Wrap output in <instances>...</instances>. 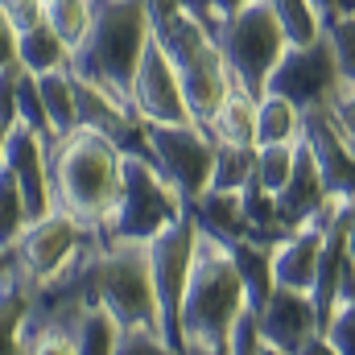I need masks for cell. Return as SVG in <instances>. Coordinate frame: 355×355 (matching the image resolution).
<instances>
[{
  "label": "cell",
  "instance_id": "1",
  "mask_svg": "<svg viewBox=\"0 0 355 355\" xmlns=\"http://www.w3.org/2000/svg\"><path fill=\"white\" fill-rule=\"evenodd\" d=\"M120 162L124 149L107 141L103 132L75 128L50 145V190L54 211L71 215L79 227L99 236L103 219L116 207L120 194Z\"/></svg>",
  "mask_w": 355,
  "mask_h": 355
},
{
  "label": "cell",
  "instance_id": "2",
  "mask_svg": "<svg viewBox=\"0 0 355 355\" xmlns=\"http://www.w3.org/2000/svg\"><path fill=\"white\" fill-rule=\"evenodd\" d=\"M149 37V0H91V25L79 50L71 54V75L132 107L128 87Z\"/></svg>",
  "mask_w": 355,
  "mask_h": 355
},
{
  "label": "cell",
  "instance_id": "3",
  "mask_svg": "<svg viewBox=\"0 0 355 355\" xmlns=\"http://www.w3.org/2000/svg\"><path fill=\"white\" fill-rule=\"evenodd\" d=\"M244 310H248L244 281L232 265L227 244L198 227L194 265H190V281H186V293H182V318H178L182 347L227 352L232 327Z\"/></svg>",
  "mask_w": 355,
  "mask_h": 355
},
{
  "label": "cell",
  "instance_id": "4",
  "mask_svg": "<svg viewBox=\"0 0 355 355\" xmlns=\"http://www.w3.org/2000/svg\"><path fill=\"white\" fill-rule=\"evenodd\" d=\"M91 285H95V306L116 322V331L145 327V331L162 335V310H157L145 244H137V240H99L95 265H91Z\"/></svg>",
  "mask_w": 355,
  "mask_h": 355
},
{
  "label": "cell",
  "instance_id": "5",
  "mask_svg": "<svg viewBox=\"0 0 355 355\" xmlns=\"http://www.w3.org/2000/svg\"><path fill=\"white\" fill-rule=\"evenodd\" d=\"M182 215H190V207L166 182V174L145 153H124V162H120V194H116L112 215L99 227V240L149 244L153 236L174 227Z\"/></svg>",
  "mask_w": 355,
  "mask_h": 355
},
{
  "label": "cell",
  "instance_id": "6",
  "mask_svg": "<svg viewBox=\"0 0 355 355\" xmlns=\"http://www.w3.org/2000/svg\"><path fill=\"white\" fill-rule=\"evenodd\" d=\"M215 46H219V54L227 62L232 83L240 91H248V95H257V99L265 95L268 75L277 71L281 54L289 50L268 0H248L244 8L227 12L219 21V29H215Z\"/></svg>",
  "mask_w": 355,
  "mask_h": 355
},
{
  "label": "cell",
  "instance_id": "7",
  "mask_svg": "<svg viewBox=\"0 0 355 355\" xmlns=\"http://www.w3.org/2000/svg\"><path fill=\"white\" fill-rule=\"evenodd\" d=\"M215 137L202 124H145V157L166 174V182L186 198V207L211 186Z\"/></svg>",
  "mask_w": 355,
  "mask_h": 355
},
{
  "label": "cell",
  "instance_id": "8",
  "mask_svg": "<svg viewBox=\"0 0 355 355\" xmlns=\"http://www.w3.org/2000/svg\"><path fill=\"white\" fill-rule=\"evenodd\" d=\"M194 240H198V223L194 215H182L174 227H166L162 236H153L149 248V272H153V293H157V310H162V335L166 343L182 352V293L190 281V265H194Z\"/></svg>",
  "mask_w": 355,
  "mask_h": 355
},
{
  "label": "cell",
  "instance_id": "9",
  "mask_svg": "<svg viewBox=\"0 0 355 355\" xmlns=\"http://www.w3.org/2000/svg\"><path fill=\"white\" fill-rule=\"evenodd\" d=\"M272 95L289 99L297 112H310V107H331L343 91V75H339V62H335V50L322 37H314L310 46H289L277 62V71L268 75V87Z\"/></svg>",
  "mask_w": 355,
  "mask_h": 355
},
{
  "label": "cell",
  "instance_id": "10",
  "mask_svg": "<svg viewBox=\"0 0 355 355\" xmlns=\"http://www.w3.org/2000/svg\"><path fill=\"white\" fill-rule=\"evenodd\" d=\"M99 236L87 232V227H79L71 215H62V211H50L46 219H33L25 232H21V240L12 244V252H17V265L25 268V277L33 281V285H46V281H54L62 268H71V261L91 248Z\"/></svg>",
  "mask_w": 355,
  "mask_h": 355
},
{
  "label": "cell",
  "instance_id": "11",
  "mask_svg": "<svg viewBox=\"0 0 355 355\" xmlns=\"http://www.w3.org/2000/svg\"><path fill=\"white\" fill-rule=\"evenodd\" d=\"M128 99H132V112L141 116V124H194L190 107H186V95H182L178 67L170 62V54L157 46V37H149L145 54L137 62Z\"/></svg>",
  "mask_w": 355,
  "mask_h": 355
},
{
  "label": "cell",
  "instance_id": "12",
  "mask_svg": "<svg viewBox=\"0 0 355 355\" xmlns=\"http://www.w3.org/2000/svg\"><path fill=\"white\" fill-rule=\"evenodd\" d=\"M302 145L310 149L331 202H352L355 198V145L339 128L331 107L302 112Z\"/></svg>",
  "mask_w": 355,
  "mask_h": 355
},
{
  "label": "cell",
  "instance_id": "13",
  "mask_svg": "<svg viewBox=\"0 0 355 355\" xmlns=\"http://www.w3.org/2000/svg\"><path fill=\"white\" fill-rule=\"evenodd\" d=\"M4 170L17 178V186H21L29 223H33V219H46V215L54 211V190H50V145H46L33 128L12 124V128L4 132Z\"/></svg>",
  "mask_w": 355,
  "mask_h": 355
},
{
  "label": "cell",
  "instance_id": "14",
  "mask_svg": "<svg viewBox=\"0 0 355 355\" xmlns=\"http://www.w3.org/2000/svg\"><path fill=\"white\" fill-rule=\"evenodd\" d=\"M257 327H261V339H265L268 347L293 355L310 335L322 331V318H318V306H314L310 293L272 285L268 297H265V306L257 310Z\"/></svg>",
  "mask_w": 355,
  "mask_h": 355
},
{
  "label": "cell",
  "instance_id": "15",
  "mask_svg": "<svg viewBox=\"0 0 355 355\" xmlns=\"http://www.w3.org/2000/svg\"><path fill=\"white\" fill-rule=\"evenodd\" d=\"M335 207H339V202H335ZM335 207H331L322 219H310V223L293 227L285 240H277V244H272V285L302 289V293H310V289H314V272H318L322 236H327V223H331Z\"/></svg>",
  "mask_w": 355,
  "mask_h": 355
},
{
  "label": "cell",
  "instance_id": "16",
  "mask_svg": "<svg viewBox=\"0 0 355 355\" xmlns=\"http://www.w3.org/2000/svg\"><path fill=\"white\" fill-rule=\"evenodd\" d=\"M277 207H281V215H285L289 227H302V223H310V219H322V215L335 207L331 194H327V186H322V174H318L314 157H310V149L302 145V137H297L293 174L285 182V190L277 194Z\"/></svg>",
  "mask_w": 355,
  "mask_h": 355
},
{
  "label": "cell",
  "instance_id": "17",
  "mask_svg": "<svg viewBox=\"0 0 355 355\" xmlns=\"http://www.w3.org/2000/svg\"><path fill=\"white\" fill-rule=\"evenodd\" d=\"M29 302H33V281L25 277V268L0 285V355H29Z\"/></svg>",
  "mask_w": 355,
  "mask_h": 355
},
{
  "label": "cell",
  "instance_id": "18",
  "mask_svg": "<svg viewBox=\"0 0 355 355\" xmlns=\"http://www.w3.org/2000/svg\"><path fill=\"white\" fill-rule=\"evenodd\" d=\"M190 215H194V223H198L207 236H215V240H223V244L248 240L240 190H202V194L190 202Z\"/></svg>",
  "mask_w": 355,
  "mask_h": 355
},
{
  "label": "cell",
  "instance_id": "19",
  "mask_svg": "<svg viewBox=\"0 0 355 355\" xmlns=\"http://www.w3.org/2000/svg\"><path fill=\"white\" fill-rule=\"evenodd\" d=\"M17 62L29 75H50V71H71V46L54 33L50 21H37L29 29H17Z\"/></svg>",
  "mask_w": 355,
  "mask_h": 355
},
{
  "label": "cell",
  "instance_id": "20",
  "mask_svg": "<svg viewBox=\"0 0 355 355\" xmlns=\"http://www.w3.org/2000/svg\"><path fill=\"white\" fill-rule=\"evenodd\" d=\"M232 252V265L244 281V297H248V310H261L272 289V248L257 244V240H232L227 244Z\"/></svg>",
  "mask_w": 355,
  "mask_h": 355
},
{
  "label": "cell",
  "instance_id": "21",
  "mask_svg": "<svg viewBox=\"0 0 355 355\" xmlns=\"http://www.w3.org/2000/svg\"><path fill=\"white\" fill-rule=\"evenodd\" d=\"M207 128L219 145H257V95L232 87Z\"/></svg>",
  "mask_w": 355,
  "mask_h": 355
},
{
  "label": "cell",
  "instance_id": "22",
  "mask_svg": "<svg viewBox=\"0 0 355 355\" xmlns=\"http://www.w3.org/2000/svg\"><path fill=\"white\" fill-rule=\"evenodd\" d=\"M297 137H302V112L289 99L265 91L257 99V145H297Z\"/></svg>",
  "mask_w": 355,
  "mask_h": 355
},
{
  "label": "cell",
  "instance_id": "23",
  "mask_svg": "<svg viewBox=\"0 0 355 355\" xmlns=\"http://www.w3.org/2000/svg\"><path fill=\"white\" fill-rule=\"evenodd\" d=\"M37 87H42L46 120H50L54 137L75 132L79 128V116H75V75L71 71H50V75H37Z\"/></svg>",
  "mask_w": 355,
  "mask_h": 355
},
{
  "label": "cell",
  "instance_id": "24",
  "mask_svg": "<svg viewBox=\"0 0 355 355\" xmlns=\"http://www.w3.org/2000/svg\"><path fill=\"white\" fill-rule=\"evenodd\" d=\"M268 8H272V17H277L289 46H310L327 29V17L318 12L314 0H268Z\"/></svg>",
  "mask_w": 355,
  "mask_h": 355
},
{
  "label": "cell",
  "instance_id": "25",
  "mask_svg": "<svg viewBox=\"0 0 355 355\" xmlns=\"http://www.w3.org/2000/svg\"><path fill=\"white\" fill-rule=\"evenodd\" d=\"M257 178V145H215L207 190H244Z\"/></svg>",
  "mask_w": 355,
  "mask_h": 355
},
{
  "label": "cell",
  "instance_id": "26",
  "mask_svg": "<svg viewBox=\"0 0 355 355\" xmlns=\"http://www.w3.org/2000/svg\"><path fill=\"white\" fill-rule=\"evenodd\" d=\"M46 21L54 25V33L71 46V54L79 50V42L87 37L91 25V0H50L46 4Z\"/></svg>",
  "mask_w": 355,
  "mask_h": 355
},
{
  "label": "cell",
  "instance_id": "27",
  "mask_svg": "<svg viewBox=\"0 0 355 355\" xmlns=\"http://www.w3.org/2000/svg\"><path fill=\"white\" fill-rule=\"evenodd\" d=\"M25 227H29V211H25L21 186L8 170H0V248H12Z\"/></svg>",
  "mask_w": 355,
  "mask_h": 355
},
{
  "label": "cell",
  "instance_id": "28",
  "mask_svg": "<svg viewBox=\"0 0 355 355\" xmlns=\"http://www.w3.org/2000/svg\"><path fill=\"white\" fill-rule=\"evenodd\" d=\"M75 355H116V322L91 306L75 327Z\"/></svg>",
  "mask_w": 355,
  "mask_h": 355
},
{
  "label": "cell",
  "instance_id": "29",
  "mask_svg": "<svg viewBox=\"0 0 355 355\" xmlns=\"http://www.w3.org/2000/svg\"><path fill=\"white\" fill-rule=\"evenodd\" d=\"M17 124L33 128L46 145H54V141H58V137H54V128H50V120H46V103H42L37 75H29V71H21V83H17Z\"/></svg>",
  "mask_w": 355,
  "mask_h": 355
},
{
  "label": "cell",
  "instance_id": "30",
  "mask_svg": "<svg viewBox=\"0 0 355 355\" xmlns=\"http://www.w3.org/2000/svg\"><path fill=\"white\" fill-rule=\"evenodd\" d=\"M322 33H327L331 50H335L343 87H355V12H331Z\"/></svg>",
  "mask_w": 355,
  "mask_h": 355
},
{
  "label": "cell",
  "instance_id": "31",
  "mask_svg": "<svg viewBox=\"0 0 355 355\" xmlns=\"http://www.w3.org/2000/svg\"><path fill=\"white\" fill-rule=\"evenodd\" d=\"M293 162H297V145H257V182L268 194H281L293 174Z\"/></svg>",
  "mask_w": 355,
  "mask_h": 355
},
{
  "label": "cell",
  "instance_id": "32",
  "mask_svg": "<svg viewBox=\"0 0 355 355\" xmlns=\"http://www.w3.org/2000/svg\"><path fill=\"white\" fill-rule=\"evenodd\" d=\"M322 335L339 355H355V297L339 302L327 318H322Z\"/></svg>",
  "mask_w": 355,
  "mask_h": 355
},
{
  "label": "cell",
  "instance_id": "33",
  "mask_svg": "<svg viewBox=\"0 0 355 355\" xmlns=\"http://www.w3.org/2000/svg\"><path fill=\"white\" fill-rule=\"evenodd\" d=\"M116 355H182V352L170 347L157 331L132 327V331H116Z\"/></svg>",
  "mask_w": 355,
  "mask_h": 355
},
{
  "label": "cell",
  "instance_id": "34",
  "mask_svg": "<svg viewBox=\"0 0 355 355\" xmlns=\"http://www.w3.org/2000/svg\"><path fill=\"white\" fill-rule=\"evenodd\" d=\"M265 339H261V327H257V310H244L232 327V339H227V355H261Z\"/></svg>",
  "mask_w": 355,
  "mask_h": 355
},
{
  "label": "cell",
  "instance_id": "35",
  "mask_svg": "<svg viewBox=\"0 0 355 355\" xmlns=\"http://www.w3.org/2000/svg\"><path fill=\"white\" fill-rule=\"evenodd\" d=\"M17 83H21V62L0 71V132L17 124Z\"/></svg>",
  "mask_w": 355,
  "mask_h": 355
},
{
  "label": "cell",
  "instance_id": "36",
  "mask_svg": "<svg viewBox=\"0 0 355 355\" xmlns=\"http://www.w3.org/2000/svg\"><path fill=\"white\" fill-rule=\"evenodd\" d=\"M0 12H4L17 29H29V25L46 21V0H0Z\"/></svg>",
  "mask_w": 355,
  "mask_h": 355
},
{
  "label": "cell",
  "instance_id": "37",
  "mask_svg": "<svg viewBox=\"0 0 355 355\" xmlns=\"http://www.w3.org/2000/svg\"><path fill=\"white\" fill-rule=\"evenodd\" d=\"M29 355H75V335H67V331H37L29 339Z\"/></svg>",
  "mask_w": 355,
  "mask_h": 355
},
{
  "label": "cell",
  "instance_id": "38",
  "mask_svg": "<svg viewBox=\"0 0 355 355\" xmlns=\"http://www.w3.org/2000/svg\"><path fill=\"white\" fill-rule=\"evenodd\" d=\"M331 112H335L339 128L347 132V141L355 145V87H343V91H339V99L331 103Z\"/></svg>",
  "mask_w": 355,
  "mask_h": 355
},
{
  "label": "cell",
  "instance_id": "39",
  "mask_svg": "<svg viewBox=\"0 0 355 355\" xmlns=\"http://www.w3.org/2000/svg\"><path fill=\"white\" fill-rule=\"evenodd\" d=\"M17 67V25L0 12V71Z\"/></svg>",
  "mask_w": 355,
  "mask_h": 355
},
{
  "label": "cell",
  "instance_id": "40",
  "mask_svg": "<svg viewBox=\"0 0 355 355\" xmlns=\"http://www.w3.org/2000/svg\"><path fill=\"white\" fill-rule=\"evenodd\" d=\"M293 355H339V352H335V347L327 343V335L318 331V335H310V339H306V343H302Z\"/></svg>",
  "mask_w": 355,
  "mask_h": 355
},
{
  "label": "cell",
  "instance_id": "41",
  "mask_svg": "<svg viewBox=\"0 0 355 355\" xmlns=\"http://www.w3.org/2000/svg\"><path fill=\"white\" fill-rule=\"evenodd\" d=\"M182 4H186V8H190V12H194V17H198L202 25H207V29H211V37H215V29H219V21L211 17V8H207V0H182Z\"/></svg>",
  "mask_w": 355,
  "mask_h": 355
},
{
  "label": "cell",
  "instance_id": "42",
  "mask_svg": "<svg viewBox=\"0 0 355 355\" xmlns=\"http://www.w3.org/2000/svg\"><path fill=\"white\" fill-rule=\"evenodd\" d=\"M248 0H207V8H211V17L215 21H223L227 12H236V8H244Z\"/></svg>",
  "mask_w": 355,
  "mask_h": 355
},
{
  "label": "cell",
  "instance_id": "43",
  "mask_svg": "<svg viewBox=\"0 0 355 355\" xmlns=\"http://www.w3.org/2000/svg\"><path fill=\"white\" fill-rule=\"evenodd\" d=\"M12 272H17V252H12V248H0V285H4Z\"/></svg>",
  "mask_w": 355,
  "mask_h": 355
},
{
  "label": "cell",
  "instance_id": "44",
  "mask_svg": "<svg viewBox=\"0 0 355 355\" xmlns=\"http://www.w3.org/2000/svg\"><path fill=\"white\" fill-rule=\"evenodd\" d=\"M314 4H318V12H322V17H331V12H339V0H314Z\"/></svg>",
  "mask_w": 355,
  "mask_h": 355
},
{
  "label": "cell",
  "instance_id": "45",
  "mask_svg": "<svg viewBox=\"0 0 355 355\" xmlns=\"http://www.w3.org/2000/svg\"><path fill=\"white\" fill-rule=\"evenodd\" d=\"M182 355H227V352H202V347H182Z\"/></svg>",
  "mask_w": 355,
  "mask_h": 355
},
{
  "label": "cell",
  "instance_id": "46",
  "mask_svg": "<svg viewBox=\"0 0 355 355\" xmlns=\"http://www.w3.org/2000/svg\"><path fill=\"white\" fill-rule=\"evenodd\" d=\"M339 12H355V0H339Z\"/></svg>",
  "mask_w": 355,
  "mask_h": 355
},
{
  "label": "cell",
  "instance_id": "47",
  "mask_svg": "<svg viewBox=\"0 0 355 355\" xmlns=\"http://www.w3.org/2000/svg\"><path fill=\"white\" fill-rule=\"evenodd\" d=\"M261 355H285V352H277V347H268V343H265V347H261Z\"/></svg>",
  "mask_w": 355,
  "mask_h": 355
},
{
  "label": "cell",
  "instance_id": "48",
  "mask_svg": "<svg viewBox=\"0 0 355 355\" xmlns=\"http://www.w3.org/2000/svg\"><path fill=\"white\" fill-rule=\"evenodd\" d=\"M0 170H4V132H0Z\"/></svg>",
  "mask_w": 355,
  "mask_h": 355
},
{
  "label": "cell",
  "instance_id": "49",
  "mask_svg": "<svg viewBox=\"0 0 355 355\" xmlns=\"http://www.w3.org/2000/svg\"><path fill=\"white\" fill-rule=\"evenodd\" d=\"M46 4H50V0H46Z\"/></svg>",
  "mask_w": 355,
  "mask_h": 355
}]
</instances>
